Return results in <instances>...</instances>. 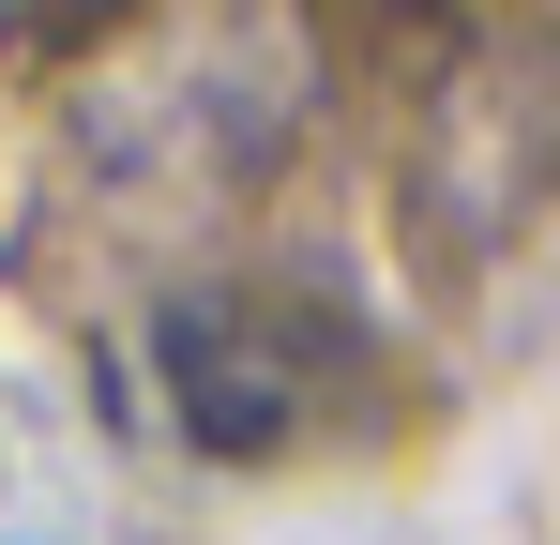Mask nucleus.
<instances>
[{"label":"nucleus","instance_id":"f257e3e1","mask_svg":"<svg viewBox=\"0 0 560 545\" xmlns=\"http://www.w3.org/2000/svg\"><path fill=\"white\" fill-rule=\"evenodd\" d=\"M152 394L197 454H288L364 394V334L288 288H197L152 318Z\"/></svg>","mask_w":560,"mask_h":545}]
</instances>
